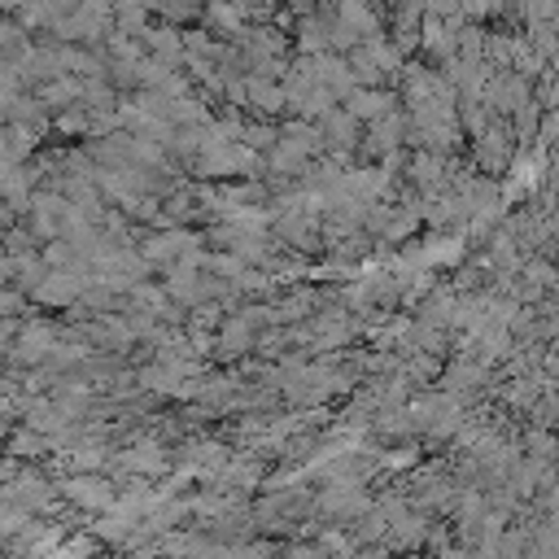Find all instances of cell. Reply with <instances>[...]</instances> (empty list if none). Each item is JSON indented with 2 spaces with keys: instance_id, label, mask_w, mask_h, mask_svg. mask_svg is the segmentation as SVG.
Returning <instances> with one entry per match:
<instances>
[{
  "instance_id": "cell-1",
  "label": "cell",
  "mask_w": 559,
  "mask_h": 559,
  "mask_svg": "<svg viewBox=\"0 0 559 559\" xmlns=\"http://www.w3.org/2000/svg\"><path fill=\"white\" fill-rule=\"evenodd\" d=\"M61 493L74 502V507H87V511H109L114 507V485L96 472H79L61 485Z\"/></svg>"
},
{
  "instance_id": "cell-2",
  "label": "cell",
  "mask_w": 559,
  "mask_h": 559,
  "mask_svg": "<svg viewBox=\"0 0 559 559\" xmlns=\"http://www.w3.org/2000/svg\"><path fill=\"white\" fill-rule=\"evenodd\" d=\"M83 288H87V280H83L79 271H74V275H70V271H48V275L31 288V297L44 301V306H70Z\"/></svg>"
},
{
  "instance_id": "cell-3",
  "label": "cell",
  "mask_w": 559,
  "mask_h": 559,
  "mask_svg": "<svg viewBox=\"0 0 559 559\" xmlns=\"http://www.w3.org/2000/svg\"><path fill=\"white\" fill-rule=\"evenodd\" d=\"M345 100H349V118H376L380 109L393 105V96H384V92H367V87H362V92H349Z\"/></svg>"
},
{
  "instance_id": "cell-4",
  "label": "cell",
  "mask_w": 559,
  "mask_h": 559,
  "mask_svg": "<svg viewBox=\"0 0 559 559\" xmlns=\"http://www.w3.org/2000/svg\"><path fill=\"white\" fill-rule=\"evenodd\" d=\"M249 96H253L266 114H275V109L284 105V92H280V87H271V83H262V79H253V83H249Z\"/></svg>"
},
{
  "instance_id": "cell-5",
  "label": "cell",
  "mask_w": 559,
  "mask_h": 559,
  "mask_svg": "<svg viewBox=\"0 0 559 559\" xmlns=\"http://www.w3.org/2000/svg\"><path fill=\"white\" fill-rule=\"evenodd\" d=\"M26 310V293H17V288H0V319H17Z\"/></svg>"
},
{
  "instance_id": "cell-6",
  "label": "cell",
  "mask_w": 559,
  "mask_h": 559,
  "mask_svg": "<svg viewBox=\"0 0 559 559\" xmlns=\"http://www.w3.org/2000/svg\"><path fill=\"white\" fill-rule=\"evenodd\" d=\"M328 135H332V144H354L349 135H354V118L349 114H332L328 118Z\"/></svg>"
},
{
  "instance_id": "cell-7",
  "label": "cell",
  "mask_w": 559,
  "mask_h": 559,
  "mask_svg": "<svg viewBox=\"0 0 559 559\" xmlns=\"http://www.w3.org/2000/svg\"><path fill=\"white\" fill-rule=\"evenodd\" d=\"M9 223H13V210H9V205H0V231H9Z\"/></svg>"
}]
</instances>
